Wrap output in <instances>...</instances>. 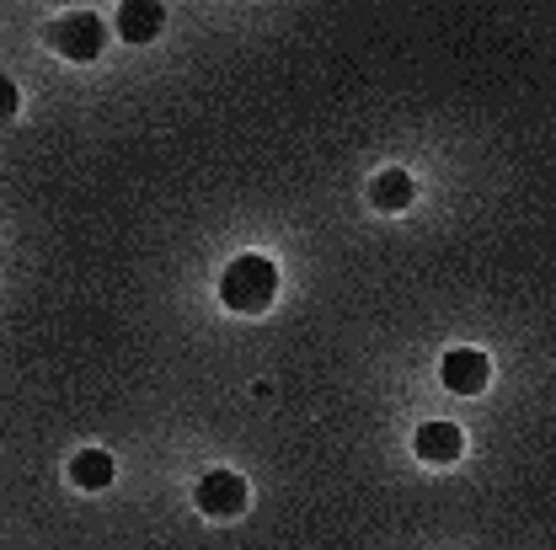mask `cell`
<instances>
[{
  "instance_id": "cell-3",
  "label": "cell",
  "mask_w": 556,
  "mask_h": 550,
  "mask_svg": "<svg viewBox=\"0 0 556 550\" xmlns=\"http://www.w3.org/2000/svg\"><path fill=\"white\" fill-rule=\"evenodd\" d=\"M193 502H199V513H208V519H236L247 508V482L236 471H208L204 482L193 486Z\"/></svg>"
},
{
  "instance_id": "cell-6",
  "label": "cell",
  "mask_w": 556,
  "mask_h": 550,
  "mask_svg": "<svg viewBox=\"0 0 556 550\" xmlns=\"http://www.w3.org/2000/svg\"><path fill=\"white\" fill-rule=\"evenodd\" d=\"M118 38L124 43H150L161 27H166V5H155V0H129V5H118Z\"/></svg>"
},
{
  "instance_id": "cell-2",
  "label": "cell",
  "mask_w": 556,
  "mask_h": 550,
  "mask_svg": "<svg viewBox=\"0 0 556 550\" xmlns=\"http://www.w3.org/2000/svg\"><path fill=\"white\" fill-rule=\"evenodd\" d=\"M54 49L65 54V60H75V65H86V60H97L102 54V43H108V27H102V16L97 11H70V16H60L54 22Z\"/></svg>"
},
{
  "instance_id": "cell-9",
  "label": "cell",
  "mask_w": 556,
  "mask_h": 550,
  "mask_svg": "<svg viewBox=\"0 0 556 550\" xmlns=\"http://www.w3.org/2000/svg\"><path fill=\"white\" fill-rule=\"evenodd\" d=\"M16 107H22V91H16V80H11V75H0V124H5V118H16Z\"/></svg>"
},
{
  "instance_id": "cell-5",
  "label": "cell",
  "mask_w": 556,
  "mask_h": 550,
  "mask_svg": "<svg viewBox=\"0 0 556 550\" xmlns=\"http://www.w3.org/2000/svg\"><path fill=\"white\" fill-rule=\"evenodd\" d=\"M413 449H417V460H428V465H455L460 449H466V438H460L455 422H422Z\"/></svg>"
},
{
  "instance_id": "cell-1",
  "label": "cell",
  "mask_w": 556,
  "mask_h": 550,
  "mask_svg": "<svg viewBox=\"0 0 556 550\" xmlns=\"http://www.w3.org/2000/svg\"><path fill=\"white\" fill-rule=\"evenodd\" d=\"M274 294H278V268L268 257H257V252L236 257V263L219 273V299H225L236 316H263V310L274 305Z\"/></svg>"
},
{
  "instance_id": "cell-7",
  "label": "cell",
  "mask_w": 556,
  "mask_h": 550,
  "mask_svg": "<svg viewBox=\"0 0 556 550\" xmlns=\"http://www.w3.org/2000/svg\"><path fill=\"white\" fill-rule=\"evenodd\" d=\"M70 482L80 486V491L113 486V455H108V449H80V455L70 460Z\"/></svg>"
},
{
  "instance_id": "cell-8",
  "label": "cell",
  "mask_w": 556,
  "mask_h": 550,
  "mask_svg": "<svg viewBox=\"0 0 556 550\" xmlns=\"http://www.w3.org/2000/svg\"><path fill=\"white\" fill-rule=\"evenodd\" d=\"M413 199H417V188H413V177H407V171H380V177L369 182V204L386 208V214L407 208Z\"/></svg>"
},
{
  "instance_id": "cell-4",
  "label": "cell",
  "mask_w": 556,
  "mask_h": 550,
  "mask_svg": "<svg viewBox=\"0 0 556 550\" xmlns=\"http://www.w3.org/2000/svg\"><path fill=\"white\" fill-rule=\"evenodd\" d=\"M439 374H444V385H450L455 396H482L486 380H492V358L477 353V347H455V353L439 363Z\"/></svg>"
}]
</instances>
